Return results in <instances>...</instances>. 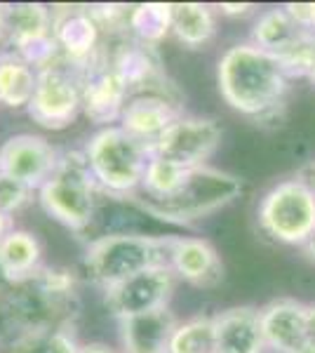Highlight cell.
I'll list each match as a JSON object with an SVG mask.
<instances>
[{
	"instance_id": "6da1fadb",
	"label": "cell",
	"mask_w": 315,
	"mask_h": 353,
	"mask_svg": "<svg viewBox=\"0 0 315 353\" xmlns=\"http://www.w3.org/2000/svg\"><path fill=\"white\" fill-rule=\"evenodd\" d=\"M292 76L283 59L254 43H233L216 59V88L228 109L263 121L285 106Z\"/></svg>"
},
{
	"instance_id": "7a4b0ae2",
	"label": "cell",
	"mask_w": 315,
	"mask_h": 353,
	"mask_svg": "<svg viewBox=\"0 0 315 353\" xmlns=\"http://www.w3.org/2000/svg\"><path fill=\"white\" fill-rule=\"evenodd\" d=\"M80 151L101 196L134 201L141 193L151 149L125 132L120 125L94 130Z\"/></svg>"
},
{
	"instance_id": "3957f363",
	"label": "cell",
	"mask_w": 315,
	"mask_h": 353,
	"mask_svg": "<svg viewBox=\"0 0 315 353\" xmlns=\"http://www.w3.org/2000/svg\"><path fill=\"white\" fill-rule=\"evenodd\" d=\"M243 193V179L226 170L203 165L186 174L184 184L165 201H144L134 198L136 208L153 219L174 226H193L200 219H207L231 205Z\"/></svg>"
},
{
	"instance_id": "277c9868",
	"label": "cell",
	"mask_w": 315,
	"mask_h": 353,
	"mask_svg": "<svg viewBox=\"0 0 315 353\" xmlns=\"http://www.w3.org/2000/svg\"><path fill=\"white\" fill-rule=\"evenodd\" d=\"M170 236H151L139 231H108L88 243L83 266L90 281L101 292L136 273L167 264Z\"/></svg>"
},
{
	"instance_id": "5b68a950",
	"label": "cell",
	"mask_w": 315,
	"mask_h": 353,
	"mask_svg": "<svg viewBox=\"0 0 315 353\" xmlns=\"http://www.w3.org/2000/svg\"><path fill=\"white\" fill-rule=\"evenodd\" d=\"M99 196L83 151H61L52 176L36 191L43 212L73 233H85L94 224Z\"/></svg>"
},
{
	"instance_id": "8992f818",
	"label": "cell",
	"mask_w": 315,
	"mask_h": 353,
	"mask_svg": "<svg viewBox=\"0 0 315 353\" xmlns=\"http://www.w3.org/2000/svg\"><path fill=\"white\" fill-rule=\"evenodd\" d=\"M256 224L273 243L303 248L315 231V193L296 174L276 181L259 198Z\"/></svg>"
},
{
	"instance_id": "52a82bcc",
	"label": "cell",
	"mask_w": 315,
	"mask_h": 353,
	"mask_svg": "<svg viewBox=\"0 0 315 353\" xmlns=\"http://www.w3.org/2000/svg\"><path fill=\"white\" fill-rule=\"evenodd\" d=\"M26 113L38 128L50 132L71 128L83 116V71L64 59L38 71L36 92Z\"/></svg>"
},
{
	"instance_id": "ba28073f",
	"label": "cell",
	"mask_w": 315,
	"mask_h": 353,
	"mask_svg": "<svg viewBox=\"0 0 315 353\" xmlns=\"http://www.w3.org/2000/svg\"><path fill=\"white\" fill-rule=\"evenodd\" d=\"M221 139L223 128L216 118L184 113L151 146V156H160L186 170H196L210 165L207 161L221 146Z\"/></svg>"
},
{
	"instance_id": "9c48e42d",
	"label": "cell",
	"mask_w": 315,
	"mask_h": 353,
	"mask_svg": "<svg viewBox=\"0 0 315 353\" xmlns=\"http://www.w3.org/2000/svg\"><path fill=\"white\" fill-rule=\"evenodd\" d=\"M174 285L176 276L167 264L153 266L104 290V304L113 318L125 321V318L141 316V313L167 309L174 294Z\"/></svg>"
},
{
	"instance_id": "30bf717a",
	"label": "cell",
	"mask_w": 315,
	"mask_h": 353,
	"mask_svg": "<svg viewBox=\"0 0 315 353\" xmlns=\"http://www.w3.org/2000/svg\"><path fill=\"white\" fill-rule=\"evenodd\" d=\"M59 161L61 149L43 134H10L0 144V176L19 181L31 191H38L52 176Z\"/></svg>"
},
{
	"instance_id": "8fae6325",
	"label": "cell",
	"mask_w": 315,
	"mask_h": 353,
	"mask_svg": "<svg viewBox=\"0 0 315 353\" xmlns=\"http://www.w3.org/2000/svg\"><path fill=\"white\" fill-rule=\"evenodd\" d=\"M52 38L61 59L85 71L101 54V28L88 5H52Z\"/></svg>"
},
{
	"instance_id": "7c38bea8",
	"label": "cell",
	"mask_w": 315,
	"mask_h": 353,
	"mask_svg": "<svg viewBox=\"0 0 315 353\" xmlns=\"http://www.w3.org/2000/svg\"><path fill=\"white\" fill-rule=\"evenodd\" d=\"M128 99V88L111 68L106 52L101 50V54L83 71V116L96 130L111 128L120 123Z\"/></svg>"
},
{
	"instance_id": "4fadbf2b",
	"label": "cell",
	"mask_w": 315,
	"mask_h": 353,
	"mask_svg": "<svg viewBox=\"0 0 315 353\" xmlns=\"http://www.w3.org/2000/svg\"><path fill=\"white\" fill-rule=\"evenodd\" d=\"M106 57L111 68L118 73L120 81L125 83L130 97L144 94V92H158L172 97V88L167 85V76L163 71L156 48H148L144 43L125 38L118 48L106 52Z\"/></svg>"
},
{
	"instance_id": "5bb4252c",
	"label": "cell",
	"mask_w": 315,
	"mask_h": 353,
	"mask_svg": "<svg viewBox=\"0 0 315 353\" xmlns=\"http://www.w3.org/2000/svg\"><path fill=\"white\" fill-rule=\"evenodd\" d=\"M167 266L179 281L196 288H214L223 278L219 250L203 236H170Z\"/></svg>"
},
{
	"instance_id": "9a60e30c",
	"label": "cell",
	"mask_w": 315,
	"mask_h": 353,
	"mask_svg": "<svg viewBox=\"0 0 315 353\" xmlns=\"http://www.w3.org/2000/svg\"><path fill=\"white\" fill-rule=\"evenodd\" d=\"M184 116L179 99L170 94L158 92H144V94H132L120 116V128L128 134L134 137L136 141L146 144L151 149L153 144L165 134V130L172 123H176Z\"/></svg>"
},
{
	"instance_id": "2e32d148",
	"label": "cell",
	"mask_w": 315,
	"mask_h": 353,
	"mask_svg": "<svg viewBox=\"0 0 315 353\" xmlns=\"http://www.w3.org/2000/svg\"><path fill=\"white\" fill-rule=\"evenodd\" d=\"M259 325L266 351L294 353L308 341V304L278 297L259 309Z\"/></svg>"
},
{
	"instance_id": "e0dca14e",
	"label": "cell",
	"mask_w": 315,
	"mask_h": 353,
	"mask_svg": "<svg viewBox=\"0 0 315 353\" xmlns=\"http://www.w3.org/2000/svg\"><path fill=\"white\" fill-rule=\"evenodd\" d=\"M212 318L216 353H266L256 306H231Z\"/></svg>"
},
{
	"instance_id": "ac0fdd59",
	"label": "cell",
	"mask_w": 315,
	"mask_h": 353,
	"mask_svg": "<svg viewBox=\"0 0 315 353\" xmlns=\"http://www.w3.org/2000/svg\"><path fill=\"white\" fill-rule=\"evenodd\" d=\"M176 316L172 309H158L141 316L118 321L120 351L123 353H167L172 332L176 327Z\"/></svg>"
},
{
	"instance_id": "d6986e66",
	"label": "cell",
	"mask_w": 315,
	"mask_h": 353,
	"mask_svg": "<svg viewBox=\"0 0 315 353\" xmlns=\"http://www.w3.org/2000/svg\"><path fill=\"white\" fill-rule=\"evenodd\" d=\"M52 36V8L43 3L8 5L5 17V50H19L24 45Z\"/></svg>"
},
{
	"instance_id": "ffe728a7",
	"label": "cell",
	"mask_w": 315,
	"mask_h": 353,
	"mask_svg": "<svg viewBox=\"0 0 315 353\" xmlns=\"http://www.w3.org/2000/svg\"><path fill=\"white\" fill-rule=\"evenodd\" d=\"M0 257L8 269L12 283L31 281L36 273L43 269V245L33 231L14 226L0 238Z\"/></svg>"
},
{
	"instance_id": "44dd1931",
	"label": "cell",
	"mask_w": 315,
	"mask_h": 353,
	"mask_svg": "<svg viewBox=\"0 0 315 353\" xmlns=\"http://www.w3.org/2000/svg\"><path fill=\"white\" fill-rule=\"evenodd\" d=\"M172 36L188 50H203L216 36V10L207 3H172Z\"/></svg>"
},
{
	"instance_id": "7402d4cb",
	"label": "cell",
	"mask_w": 315,
	"mask_h": 353,
	"mask_svg": "<svg viewBox=\"0 0 315 353\" xmlns=\"http://www.w3.org/2000/svg\"><path fill=\"white\" fill-rule=\"evenodd\" d=\"M38 71L10 50H0V106L10 111L28 109L36 92Z\"/></svg>"
},
{
	"instance_id": "603a6c76",
	"label": "cell",
	"mask_w": 315,
	"mask_h": 353,
	"mask_svg": "<svg viewBox=\"0 0 315 353\" xmlns=\"http://www.w3.org/2000/svg\"><path fill=\"white\" fill-rule=\"evenodd\" d=\"M303 33L306 31H301L299 24L292 19L287 8L280 5V8H268L256 12V19L252 24V33H250V43H254L256 48L280 57L287 52L292 45H296V41H299Z\"/></svg>"
},
{
	"instance_id": "cb8c5ba5",
	"label": "cell",
	"mask_w": 315,
	"mask_h": 353,
	"mask_svg": "<svg viewBox=\"0 0 315 353\" xmlns=\"http://www.w3.org/2000/svg\"><path fill=\"white\" fill-rule=\"evenodd\" d=\"M128 36L148 48H158L172 36V3H141L130 8Z\"/></svg>"
},
{
	"instance_id": "d4e9b609",
	"label": "cell",
	"mask_w": 315,
	"mask_h": 353,
	"mask_svg": "<svg viewBox=\"0 0 315 353\" xmlns=\"http://www.w3.org/2000/svg\"><path fill=\"white\" fill-rule=\"evenodd\" d=\"M167 353H216L214 318L200 313L179 321L172 332Z\"/></svg>"
},
{
	"instance_id": "484cf974",
	"label": "cell",
	"mask_w": 315,
	"mask_h": 353,
	"mask_svg": "<svg viewBox=\"0 0 315 353\" xmlns=\"http://www.w3.org/2000/svg\"><path fill=\"white\" fill-rule=\"evenodd\" d=\"M5 346L8 351L3 353H78L80 341L71 327H57L45 330V332L14 334Z\"/></svg>"
},
{
	"instance_id": "4316f807",
	"label": "cell",
	"mask_w": 315,
	"mask_h": 353,
	"mask_svg": "<svg viewBox=\"0 0 315 353\" xmlns=\"http://www.w3.org/2000/svg\"><path fill=\"white\" fill-rule=\"evenodd\" d=\"M191 170L181 168V165L165 161L160 156H151L144 172V181H141V193L136 198H144V201H165L172 193L184 184L186 174Z\"/></svg>"
},
{
	"instance_id": "83f0119b",
	"label": "cell",
	"mask_w": 315,
	"mask_h": 353,
	"mask_svg": "<svg viewBox=\"0 0 315 353\" xmlns=\"http://www.w3.org/2000/svg\"><path fill=\"white\" fill-rule=\"evenodd\" d=\"M33 198H36V191H31L28 186L19 184V181L8 179V176H0V212L14 217Z\"/></svg>"
},
{
	"instance_id": "f1b7e54d",
	"label": "cell",
	"mask_w": 315,
	"mask_h": 353,
	"mask_svg": "<svg viewBox=\"0 0 315 353\" xmlns=\"http://www.w3.org/2000/svg\"><path fill=\"white\" fill-rule=\"evenodd\" d=\"M285 8L292 14V19L299 24L301 31L315 36V3H287Z\"/></svg>"
},
{
	"instance_id": "f546056e",
	"label": "cell",
	"mask_w": 315,
	"mask_h": 353,
	"mask_svg": "<svg viewBox=\"0 0 315 353\" xmlns=\"http://www.w3.org/2000/svg\"><path fill=\"white\" fill-rule=\"evenodd\" d=\"M216 10H219L223 17H231V19H243V17H250V14L259 12V10H256V5H252V3H243V5L221 3V5H216Z\"/></svg>"
},
{
	"instance_id": "4dcf8cb0",
	"label": "cell",
	"mask_w": 315,
	"mask_h": 353,
	"mask_svg": "<svg viewBox=\"0 0 315 353\" xmlns=\"http://www.w3.org/2000/svg\"><path fill=\"white\" fill-rule=\"evenodd\" d=\"M303 78H308L315 85V36L311 33L306 48V64H303Z\"/></svg>"
},
{
	"instance_id": "1f68e13d",
	"label": "cell",
	"mask_w": 315,
	"mask_h": 353,
	"mask_svg": "<svg viewBox=\"0 0 315 353\" xmlns=\"http://www.w3.org/2000/svg\"><path fill=\"white\" fill-rule=\"evenodd\" d=\"M296 176H299L303 184H306L308 189L315 193V161L303 163L301 168H299V172H296Z\"/></svg>"
},
{
	"instance_id": "d6a6232c",
	"label": "cell",
	"mask_w": 315,
	"mask_h": 353,
	"mask_svg": "<svg viewBox=\"0 0 315 353\" xmlns=\"http://www.w3.org/2000/svg\"><path fill=\"white\" fill-rule=\"evenodd\" d=\"M78 353H123V351L113 349V346L104 344V341H85V344H80Z\"/></svg>"
},
{
	"instance_id": "836d02e7",
	"label": "cell",
	"mask_w": 315,
	"mask_h": 353,
	"mask_svg": "<svg viewBox=\"0 0 315 353\" xmlns=\"http://www.w3.org/2000/svg\"><path fill=\"white\" fill-rule=\"evenodd\" d=\"M12 278H10V273H8V269H5V264H3V257H0V299L5 297V294L12 290Z\"/></svg>"
},
{
	"instance_id": "e575fe53",
	"label": "cell",
	"mask_w": 315,
	"mask_h": 353,
	"mask_svg": "<svg viewBox=\"0 0 315 353\" xmlns=\"http://www.w3.org/2000/svg\"><path fill=\"white\" fill-rule=\"evenodd\" d=\"M12 229H14V217H10V214L0 212V238H3L8 231H12Z\"/></svg>"
},
{
	"instance_id": "d590c367",
	"label": "cell",
	"mask_w": 315,
	"mask_h": 353,
	"mask_svg": "<svg viewBox=\"0 0 315 353\" xmlns=\"http://www.w3.org/2000/svg\"><path fill=\"white\" fill-rule=\"evenodd\" d=\"M308 339L315 341V301L308 304Z\"/></svg>"
},
{
	"instance_id": "8d00e7d4",
	"label": "cell",
	"mask_w": 315,
	"mask_h": 353,
	"mask_svg": "<svg viewBox=\"0 0 315 353\" xmlns=\"http://www.w3.org/2000/svg\"><path fill=\"white\" fill-rule=\"evenodd\" d=\"M301 250L306 252V257H308V259L315 261V231H313V236L308 238L306 243H303V248H301Z\"/></svg>"
},
{
	"instance_id": "74e56055",
	"label": "cell",
	"mask_w": 315,
	"mask_h": 353,
	"mask_svg": "<svg viewBox=\"0 0 315 353\" xmlns=\"http://www.w3.org/2000/svg\"><path fill=\"white\" fill-rule=\"evenodd\" d=\"M5 17H8V5L0 3V45L5 43Z\"/></svg>"
},
{
	"instance_id": "f35d334b",
	"label": "cell",
	"mask_w": 315,
	"mask_h": 353,
	"mask_svg": "<svg viewBox=\"0 0 315 353\" xmlns=\"http://www.w3.org/2000/svg\"><path fill=\"white\" fill-rule=\"evenodd\" d=\"M294 353H315V341H311V339H308L306 344H301L299 349H296Z\"/></svg>"
},
{
	"instance_id": "ab89813d",
	"label": "cell",
	"mask_w": 315,
	"mask_h": 353,
	"mask_svg": "<svg viewBox=\"0 0 315 353\" xmlns=\"http://www.w3.org/2000/svg\"><path fill=\"white\" fill-rule=\"evenodd\" d=\"M0 50H3V48H0Z\"/></svg>"
},
{
	"instance_id": "60d3db41",
	"label": "cell",
	"mask_w": 315,
	"mask_h": 353,
	"mask_svg": "<svg viewBox=\"0 0 315 353\" xmlns=\"http://www.w3.org/2000/svg\"><path fill=\"white\" fill-rule=\"evenodd\" d=\"M0 353H3V351H0Z\"/></svg>"
}]
</instances>
